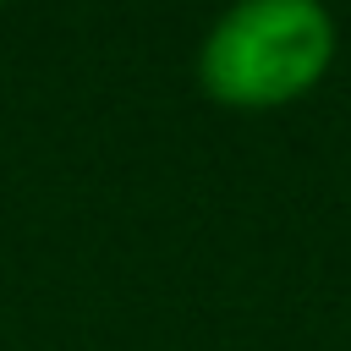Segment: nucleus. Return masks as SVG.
Wrapping results in <instances>:
<instances>
[{
    "mask_svg": "<svg viewBox=\"0 0 351 351\" xmlns=\"http://www.w3.org/2000/svg\"><path fill=\"white\" fill-rule=\"evenodd\" d=\"M335 16L313 0H247L208 27L197 82L230 110H274L318 88L335 60Z\"/></svg>",
    "mask_w": 351,
    "mask_h": 351,
    "instance_id": "nucleus-1",
    "label": "nucleus"
}]
</instances>
